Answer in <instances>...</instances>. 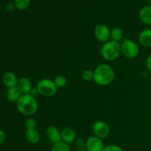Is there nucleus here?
Returning a JSON list of instances; mask_svg holds the SVG:
<instances>
[{"instance_id": "6", "label": "nucleus", "mask_w": 151, "mask_h": 151, "mask_svg": "<svg viewBox=\"0 0 151 151\" xmlns=\"http://www.w3.org/2000/svg\"><path fill=\"white\" fill-rule=\"evenodd\" d=\"M94 36L100 42L106 43L111 38V30L109 27L103 24L97 25L94 29Z\"/></svg>"}, {"instance_id": "1", "label": "nucleus", "mask_w": 151, "mask_h": 151, "mask_svg": "<svg viewBox=\"0 0 151 151\" xmlns=\"http://www.w3.org/2000/svg\"><path fill=\"white\" fill-rule=\"evenodd\" d=\"M115 74L111 66L102 63L94 70V81L100 86L110 85L114 80Z\"/></svg>"}, {"instance_id": "10", "label": "nucleus", "mask_w": 151, "mask_h": 151, "mask_svg": "<svg viewBox=\"0 0 151 151\" xmlns=\"http://www.w3.org/2000/svg\"><path fill=\"white\" fill-rule=\"evenodd\" d=\"M19 79L16 75L12 72H7L2 76V82L7 88L15 87L17 86Z\"/></svg>"}, {"instance_id": "21", "label": "nucleus", "mask_w": 151, "mask_h": 151, "mask_svg": "<svg viewBox=\"0 0 151 151\" xmlns=\"http://www.w3.org/2000/svg\"><path fill=\"white\" fill-rule=\"evenodd\" d=\"M82 78L85 81H91L94 80V71L91 69H86L84 70L82 73Z\"/></svg>"}, {"instance_id": "14", "label": "nucleus", "mask_w": 151, "mask_h": 151, "mask_svg": "<svg viewBox=\"0 0 151 151\" xmlns=\"http://www.w3.org/2000/svg\"><path fill=\"white\" fill-rule=\"evenodd\" d=\"M139 42L142 47H151V29H145L140 32Z\"/></svg>"}, {"instance_id": "5", "label": "nucleus", "mask_w": 151, "mask_h": 151, "mask_svg": "<svg viewBox=\"0 0 151 151\" xmlns=\"http://www.w3.org/2000/svg\"><path fill=\"white\" fill-rule=\"evenodd\" d=\"M139 52L138 44L131 39H125L121 44V53L129 59L135 58Z\"/></svg>"}, {"instance_id": "20", "label": "nucleus", "mask_w": 151, "mask_h": 151, "mask_svg": "<svg viewBox=\"0 0 151 151\" xmlns=\"http://www.w3.org/2000/svg\"><path fill=\"white\" fill-rule=\"evenodd\" d=\"M66 82H67V80H66V77L63 75H58L54 80V83L58 88H63V86H65Z\"/></svg>"}, {"instance_id": "9", "label": "nucleus", "mask_w": 151, "mask_h": 151, "mask_svg": "<svg viewBox=\"0 0 151 151\" xmlns=\"http://www.w3.org/2000/svg\"><path fill=\"white\" fill-rule=\"evenodd\" d=\"M86 150L88 151H102L104 146L102 139L93 136L86 140Z\"/></svg>"}, {"instance_id": "2", "label": "nucleus", "mask_w": 151, "mask_h": 151, "mask_svg": "<svg viewBox=\"0 0 151 151\" xmlns=\"http://www.w3.org/2000/svg\"><path fill=\"white\" fill-rule=\"evenodd\" d=\"M16 108L19 113L24 116H32L38 110V103L30 94H23L16 103Z\"/></svg>"}, {"instance_id": "18", "label": "nucleus", "mask_w": 151, "mask_h": 151, "mask_svg": "<svg viewBox=\"0 0 151 151\" xmlns=\"http://www.w3.org/2000/svg\"><path fill=\"white\" fill-rule=\"evenodd\" d=\"M51 151H71L69 144L61 141L57 144L53 145Z\"/></svg>"}, {"instance_id": "25", "label": "nucleus", "mask_w": 151, "mask_h": 151, "mask_svg": "<svg viewBox=\"0 0 151 151\" xmlns=\"http://www.w3.org/2000/svg\"><path fill=\"white\" fill-rule=\"evenodd\" d=\"M6 140V134L4 131L0 130V145L4 144Z\"/></svg>"}, {"instance_id": "24", "label": "nucleus", "mask_w": 151, "mask_h": 151, "mask_svg": "<svg viewBox=\"0 0 151 151\" xmlns=\"http://www.w3.org/2000/svg\"><path fill=\"white\" fill-rule=\"evenodd\" d=\"M102 151H123L120 147L117 145H108L106 147H103Z\"/></svg>"}, {"instance_id": "8", "label": "nucleus", "mask_w": 151, "mask_h": 151, "mask_svg": "<svg viewBox=\"0 0 151 151\" xmlns=\"http://www.w3.org/2000/svg\"><path fill=\"white\" fill-rule=\"evenodd\" d=\"M46 134L48 137L49 141L52 145L57 144L62 141L61 131L55 126H50L47 128Z\"/></svg>"}, {"instance_id": "3", "label": "nucleus", "mask_w": 151, "mask_h": 151, "mask_svg": "<svg viewBox=\"0 0 151 151\" xmlns=\"http://www.w3.org/2000/svg\"><path fill=\"white\" fill-rule=\"evenodd\" d=\"M121 44L119 42L109 41L104 43L101 48V55L108 61H113L116 60L120 55Z\"/></svg>"}, {"instance_id": "26", "label": "nucleus", "mask_w": 151, "mask_h": 151, "mask_svg": "<svg viewBox=\"0 0 151 151\" xmlns=\"http://www.w3.org/2000/svg\"><path fill=\"white\" fill-rule=\"evenodd\" d=\"M29 94H30L31 96H32V97H35L36 96H38V94H39V91H38V88H37L36 86L32 87V88H31L30 91H29Z\"/></svg>"}, {"instance_id": "4", "label": "nucleus", "mask_w": 151, "mask_h": 151, "mask_svg": "<svg viewBox=\"0 0 151 151\" xmlns=\"http://www.w3.org/2000/svg\"><path fill=\"white\" fill-rule=\"evenodd\" d=\"M36 87L39 91V94L46 97H51L54 96L58 90L54 81L50 79L41 80L38 81Z\"/></svg>"}, {"instance_id": "29", "label": "nucleus", "mask_w": 151, "mask_h": 151, "mask_svg": "<svg viewBox=\"0 0 151 151\" xmlns=\"http://www.w3.org/2000/svg\"><path fill=\"white\" fill-rule=\"evenodd\" d=\"M147 2H148V4L151 5V0H147Z\"/></svg>"}, {"instance_id": "13", "label": "nucleus", "mask_w": 151, "mask_h": 151, "mask_svg": "<svg viewBox=\"0 0 151 151\" xmlns=\"http://www.w3.org/2000/svg\"><path fill=\"white\" fill-rule=\"evenodd\" d=\"M25 138L28 142L31 144H37L41 140V134L35 128L27 129L25 131Z\"/></svg>"}, {"instance_id": "19", "label": "nucleus", "mask_w": 151, "mask_h": 151, "mask_svg": "<svg viewBox=\"0 0 151 151\" xmlns=\"http://www.w3.org/2000/svg\"><path fill=\"white\" fill-rule=\"evenodd\" d=\"M30 0H15L14 4L16 9L19 10H24L29 7Z\"/></svg>"}, {"instance_id": "15", "label": "nucleus", "mask_w": 151, "mask_h": 151, "mask_svg": "<svg viewBox=\"0 0 151 151\" xmlns=\"http://www.w3.org/2000/svg\"><path fill=\"white\" fill-rule=\"evenodd\" d=\"M139 19L145 24L151 26V5L148 4L140 10L139 11Z\"/></svg>"}, {"instance_id": "11", "label": "nucleus", "mask_w": 151, "mask_h": 151, "mask_svg": "<svg viewBox=\"0 0 151 151\" xmlns=\"http://www.w3.org/2000/svg\"><path fill=\"white\" fill-rule=\"evenodd\" d=\"M61 138L62 141L67 144H72L75 141L76 139V134L75 131L70 127H66L63 128L61 131Z\"/></svg>"}, {"instance_id": "27", "label": "nucleus", "mask_w": 151, "mask_h": 151, "mask_svg": "<svg viewBox=\"0 0 151 151\" xmlns=\"http://www.w3.org/2000/svg\"><path fill=\"white\" fill-rule=\"evenodd\" d=\"M5 8H6V10H7V11L13 12V10H14L15 9H16V7H15L14 3L10 2V3H7V4H6Z\"/></svg>"}, {"instance_id": "23", "label": "nucleus", "mask_w": 151, "mask_h": 151, "mask_svg": "<svg viewBox=\"0 0 151 151\" xmlns=\"http://www.w3.org/2000/svg\"><path fill=\"white\" fill-rule=\"evenodd\" d=\"M75 146H76V147L79 151L83 150L86 149V142L84 141L83 139H78L76 140Z\"/></svg>"}, {"instance_id": "22", "label": "nucleus", "mask_w": 151, "mask_h": 151, "mask_svg": "<svg viewBox=\"0 0 151 151\" xmlns=\"http://www.w3.org/2000/svg\"><path fill=\"white\" fill-rule=\"evenodd\" d=\"M26 129H34L36 127V121L32 118H28L24 122Z\"/></svg>"}, {"instance_id": "16", "label": "nucleus", "mask_w": 151, "mask_h": 151, "mask_svg": "<svg viewBox=\"0 0 151 151\" xmlns=\"http://www.w3.org/2000/svg\"><path fill=\"white\" fill-rule=\"evenodd\" d=\"M16 86L19 88L22 94H27L30 91L31 88H32V83L28 78H22L19 79L18 83Z\"/></svg>"}, {"instance_id": "28", "label": "nucleus", "mask_w": 151, "mask_h": 151, "mask_svg": "<svg viewBox=\"0 0 151 151\" xmlns=\"http://www.w3.org/2000/svg\"><path fill=\"white\" fill-rule=\"evenodd\" d=\"M146 68L148 72H151V55L147 57V60H146Z\"/></svg>"}, {"instance_id": "17", "label": "nucleus", "mask_w": 151, "mask_h": 151, "mask_svg": "<svg viewBox=\"0 0 151 151\" xmlns=\"http://www.w3.org/2000/svg\"><path fill=\"white\" fill-rule=\"evenodd\" d=\"M124 36V32L120 27H114L111 31V39L113 41L119 42Z\"/></svg>"}, {"instance_id": "12", "label": "nucleus", "mask_w": 151, "mask_h": 151, "mask_svg": "<svg viewBox=\"0 0 151 151\" xmlns=\"http://www.w3.org/2000/svg\"><path fill=\"white\" fill-rule=\"evenodd\" d=\"M23 95L17 86L7 88L6 91V98L10 103H17L20 97Z\"/></svg>"}, {"instance_id": "7", "label": "nucleus", "mask_w": 151, "mask_h": 151, "mask_svg": "<svg viewBox=\"0 0 151 151\" xmlns=\"http://www.w3.org/2000/svg\"><path fill=\"white\" fill-rule=\"evenodd\" d=\"M93 132L96 137L100 139L106 138L110 134V128L104 121H97L93 125Z\"/></svg>"}, {"instance_id": "30", "label": "nucleus", "mask_w": 151, "mask_h": 151, "mask_svg": "<svg viewBox=\"0 0 151 151\" xmlns=\"http://www.w3.org/2000/svg\"><path fill=\"white\" fill-rule=\"evenodd\" d=\"M81 151H88V150H86V149H85V150H81Z\"/></svg>"}]
</instances>
